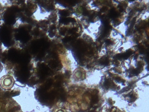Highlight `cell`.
Here are the masks:
<instances>
[{
    "label": "cell",
    "instance_id": "3",
    "mask_svg": "<svg viewBox=\"0 0 149 112\" xmlns=\"http://www.w3.org/2000/svg\"><path fill=\"white\" fill-rule=\"evenodd\" d=\"M2 69H3V66H2V64L0 63V72L2 71Z\"/></svg>",
    "mask_w": 149,
    "mask_h": 112
},
{
    "label": "cell",
    "instance_id": "1",
    "mask_svg": "<svg viewBox=\"0 0 149 112\" xmlns=\"http://www.w3.org/2000/svg\"><path fill=\"white\" fill-rule=\"evenodd\" d=\"M15 80L13 78L9 75L3 76L0 79V86L4 89H10L13 86Z\"/></svg>",
    "mask_w": 149,
    "mask_h": 112
},
{
    "label": "cell",
    "instance_id": "2",
    "mask_svg": "<svg viewBox=\"0 0 149 112\" xmlns=\"http://www.w3.org/2000/svg\"><path fill=\"white\" fill-rule=\"evenodd\" d=\"M53 112H68V111L66 110V109L62 108H55Z\"/></svg>",
    "mask_w": 149,
    "mask_h": 112
}]
</instances>
